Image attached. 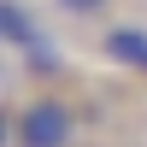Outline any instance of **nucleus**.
<instances>
[{
  "instance_id": "f257e3e1",
  "label": "nucleus",
  "mask_w": 147,
  "mask_h": 147,
  "mask_svg": "<svg viewBox=\"0 0 147 147\" xmlns=\"http://www.w3.org/2000/svg\"><path fill=\"white\" fill-rule=\"evenodd\" d=\"M82 136V112L65 94H30L18 106V141L12 147H77Z\"/></svg>"
},
{
  "instance_id": "f03ea898",
  "label": "nucleus",
  "mask_w": 147,
  "mask_h": 147,
  "mask_svg": "<svg viewBox=\"0 0 147 147\" xmlns=\"http://www.w3.org/2000/svg\"><path fill=\"white\" fill-rule=\"evenodd\" d=\"M100 59L129 77H147V24H106L100 30Z\"/></svg>"
},
{
  "instance_id": "7ed1b4c3",
  "label": "nucleus",
  "mask_w": 147,
  "mask_h": 147,
  "mask_svg": "<svg viewBox=\"0 0 147 147\" xmlns=\"http://www.w3.org/2000/svg\"><path fill=\"white\" fill-rule=\"evenodd\" d=\"M0 41L18 47V53H41V47H47V30L35 24V12H30V6L0 0Z\"/></svg>"
},
{
  "instance_id": "20e7f679",
  "label": "nucleus",
  "mask_w": 147,
  "mask_h": 147,
  "mask_svg": "<svg viewBox=\"0 0 147 147\" xmlns=\"http://www.w3.org/2000/svg\"><path fill=\"white\" fill-rule=\"evenodd\" d=\"M47 6H53V12H65V18H77V24H88V18H106L118 0H47Z\"/></svg>"
},
{
  "instance_id": "39448f33",
  "label": "nucleus",
  "mask_w": 147,
  "mask_h": 147,
  "mask_svg": "<svg viewBox=\"0 0 147 147\" xmlns=\"http://www.w3.org/2000/svg\"><path fill=\"white\" fill-rule=\"evenodd\" d=\"M12 141H18V112L0 106V147H12Z\"/></svg>"
},
{
  "instance_id": "423d86ee",
  "label": "nucleus",
  "mask_w": 147,
  "mask_h": 147,
  "mask_svg": "<svg viewBox=\"0 0 147 147\" xmlns=\"http://www.w3.org/2000/svg\"><path fill=\"white\" fill-rule=\"evenodd\" d=\"M0 82H6V65H0Z\"/></svg>"
}]
</instances>
